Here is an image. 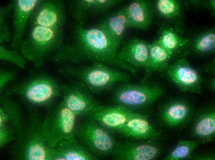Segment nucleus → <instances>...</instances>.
I'll return each mask as SVG.
<instances>
[{"label":"nucleus","instance_id":"nucleus-25","mask_svg":"<svg viewBox=\"0 0 215 160\" xmlns=\"http://www.w3.org/2000/svg\"><path fill=\"white\" fill-rule=\"evenodd\" d=\"M157 39L163 47L173 54L189 42L188 38L179 36L168 26L161 29Z\"/></svg>","mask_w":215,"mask_h":160},{"label":"nucleus","instance_id":"nucleus-28","mask_svg":"<svg viewBox=\"0 0 215 160\" xmlns=\"http://www.w3.org/2000/svg\"><path fill=\"white\" fill-rule=\"evenodd\" d=\"M95 0H76L71 1L70 11L76 23L84 26Z\"/></svg>","mask_w":215,"mask_h":160},{"label":"nucleus","instance_id":"nucleus-15","mask_svg":"<svg viewBox=\"0 0 215 160\" xmlns=\"http://www.w3.org/2000/svg\"><path fill=\"white\" fill-rule=\"evenodd\" d=\"M150 44L134 38L127 41L119 51L117 59L120 62L137 71L144 68L147 62Z\"/></svg>","mask_w":215,"mask_h":160},{"label":"nucleus","instance_id":"nucleus-5","mask_svg":"<svg viewBox=\"0 0 215 160\" xmlns=\"http://www.w3.org/2000/svg\"><path fill=\"white\" fill-rule=\"evenodd\" d=\"M77 116L63 102L48 112L41 126L44 139L49 147L74 137Z\"/></svg>","mask_w":215,"mask_h":160},{"label":"nucleus","instance_id":"nucleus-12","mask_svg":"<svg viewBox=\"0 0 215 160\" xmlns=\"http://www.w3.org/2000/svg\"><path fill=\"white\" fill-rule=\"evenodd\" d=\"M140 114L120 105H99L84 117L92 119L107 129L116 131L129 120Z\"/></svg>","mask_w":215,"mask_h":160},{"label":"nucleus","instance_id":"nucleus-17","mask_svg":"<svg viewBox=\"0 0 215 160\" xmlns=\"http://www.w3.org/2000/svg\"><path fill=\"white\" fill-rule=\"evenodd\" d=\"M192 120V135L203 142L212 141L215 136L214 106L201 108L194 114Z\"/></svg>","mask_w":215,"mask_h":160},{"label":"nucleus","instance_id":"nucleus-14","mask_svg":"<svg viewBox=\"0 0 215 160\" xmlns=\"http://www.w3.org/2000/svg\"><path fill=\"white\" fill-rule=\"evenodd\" d=\"M40 0H14L12 1V24L14 33L11 46L14 49L19 48L23 40L27 23L31 15Z\"/></svg>","mask_w":215,"mask_h":160},{"label":"nucleus","instance_id":"nucleus-19","mask_svg":"<svg viewBox=\"0 0 215 160\" xmlns=\"http://www.w3.org/2000/svg\"><path fill=\"white\" fill-rule=\"evenodd\" d=\"M130 27L148 29L152 23L154 7L148 0H134L124 7Z\"/></svg>","mask_w":215,"mask_h":160},{"label":"nucleus","instance_id":"nucleus-3","mask_svg":"<svg viewBox=\"0 0 215 160\" xmlns=\"http://www.w3.org/2000/svg\"><path fill=\"white\" fill-rule=\"evenodd\" d=\"M28 36L23 39L19 48L24 58L38 68L42 66L50 53L56 51L63 44L64 34L61 28L41 26L32 27Z\"/></svg>","mask_w":215,"mask_h":160},{"label":"nucleus","instance_id":"nucleus-31","mask_svg":"<svg viewBox=\"0 0 215 160\" xmlns=\"http://www.w3.org/2000/svg\"><path fill=\"white\" fill-rule=\"evenodd\" d=\"M123 1L121 0H95L89 14L97 15L102 13Z\"/></svg>","mask_w":215,"mask_h":160},{"label":"nucleus","instance_id":"nucleus-34","mask_svg":"<svg viewBox=\"0 0 215 160\" xmlns=\"http://www.w3.org/2000/svg\"><path fill=\"white\" fill-rule=\"evenodd\" d=\"M215 156L212 153H204L193 155L192 154L189 160H214Z\"/></svg>","mask_w":215,"mask_h":160},{"label":"nucleus","instance_id":"nucleus-20","mask_svg":"<svg viewBox=\"0 0 215 160\" xmlns=\"http://www.w3.org/2000/svg\"><path fill=\"white\" fill-rule=\"evenodd\" d=\"M127 138L139 140H153L160 136L159 131L141 114L125 123L116 131Z\"/></svg>","mask_w":215,"mask_h":160},{"label":"nucleus","instance_id":"nucleus-18","mask_svg":"<svg viewBox=\"0 0 215 160\" xmlns=\"http://www.w3.org/2000/svg\"><path fill=\"white\" fill-rule=\"evenodd\" d=\"M94 155L75 137L60 142L50 148L51 160H96Z\"/></svg>","mask_w":215,"mask_h":160},{"label":"nucleus","instance_id":"nucleus-7","mask_svg":"<svg viewBox=\"0 0 215 160\" xmlns=\"http://www.w3.org/2000/svg\"><path fill=\"white\" fill-rule=\"evenodd\" d=\"M126 82L119 86L113 95L117 104L134 111L147 107L158 100L164 90L159 85L147 82L133 84Z\"/></svg>","mask_w":215,"mask_h":160},{"label":"nucleus","instance_id":"nucleus-29","mask_svg":"<svg viewBox=\"0 0 215 160\" xmlns=\"http://www.w3.org/2000/svg\"><path fill=\"white\" fill-rule=\"evenodd\" d=\"M12 2L2 7L0 10V43L10 41L11 35L8 24V17L10 11L12 10Z\"/></svg>","mask_w":215,"mask_h":160},{"label":"nucleus","instance_id":"nucleus-2","mask_svg":"<svg viewBox=\"0 0 215 160\" xmlns=\"http://www.w3.org/2000/svg\"><path fill=\"white\" fill-rule=\"evenodd\" d=\"M58 70L61 74L82 82L95 93L109 89L117 82H129L130 79L128 74L98 62L80 66H66Z\"/></svg>","mask_w":215,"mask_h":160},{"label":"nucleus","instance_id":"nucleus-27","mask_svg":"<svg viewBox=\"0 0 215 160\" xmlns=\"http://www.w3.org/2000/svg\"><path fill=\"white\" fill-rule=\"evenodd\" d=\"M200 144L195 140L179 141L174 148L164 158V160L189 159L194 150Z\"/></svg>","mask_w":215,"mask_h":160},{"label":"nucleus","instance_id":"nucleus-9","mask_svg":"<svg viewBox=\"0 0 215 160\" xmlns=\"http://www.w3.org/2000/svg\"><path fill=\"white\" fill-rule=\"evenodd\" d=\"M63 102L77 116L85 117L100 104L83 83L78 80L61 86Z\"/></svg>","mask_w":215,"mask_h":160},{"label":"nucleus","instance_id":"nucleus-24","mask_svg":"<svg viewBox=\"0 0 215 160\" xmlns=\"http://www.w3.org/2000/svg\"><path fill=\"white\" fill-rule=\"evenodd\" d=\"M191 43L183 55L192 53L201 55L213 53L215 49V29L202 33Z\"/></svg>","mask_w":215,"mask_h":160},{"label":"nucleus","instance_id":"nucleus-23","mask_svg":"<svg viewBox=\"0 0 215 160\" xmlns=\"http://www.w3.org/2000/svg\"><path fill=\"white\" fill-rule=\"evenodd\" d=\"M27 122L16 102L6 96L2 97L0 127L8 126L12 127L18 136L23 129Z\"/></svg>","mask_w":215,"mask_h":160},{"label":"nucleus","instance_id":"nucleus-26","mask_svg":"<svg viewBox=\"0 0 215 160\" xmlns=\"http://www.w3.org/2000/svg\"><path fill=\"white\" fill-rule=\"evenodd\" d=\"M155 6L159 15L170 21L179 18L182 14V6L177 0H158Z\"/></svg>","mask_w":215,"mask_h":160},{"label":"nucleus","instance_id":"nucleus-16","mask_svg":"<svg viewBox=\"0 0 215 160\" xmlns=\"http://www.w3.org/2000/svg\"><path fill=\"white\" fill-rule=\"evenodd\" d=\"M61 86L53 78L46 77L32 82L24 89V96L30 102L36 104L50 102L59 95Z\"/></svg>","mask_w":215,"mask_h":160},{"label":"nucleus","instance_id":"nucleus-8","mask_svg":"<svg viewBox=\"0 0 215 160\" xmlns=\"http://www.w3.org/2000/svg\"><path fill=\"white\" fill-rule=\"evenodd\" d=\"M162 72L181 91L201 94L203 78L186 58H179L168 64Z\"/></svg>","mask_w":215,"mask_h":160},{"label":"nucleus","instance_id":"nucleus-4","mask_svg":"<svg viewBox=\"0 0 215 160\" xmlns=\"http://www.w3.org/2000/svg\"><path fill=\"white\" fill-rule=\"evenodd\" d=\"M33 116L18 135L12 149L16 159L22 160H50V148L42 133L41 122Z\"/></svg>","mask_w":215,"mask_h":160},{"label":"nucleus","instance_id":"nucleus-35","mask_svg":"<svg viewBox=\"0 0 215 160\" xmlns=\"http://www.w3.org/2000/svg\"><path fill=\"white\" fill-rule=\"evenodd\" d=\"M206 82V85L207 87L212 91H215V79L214 78L208 80Z\"/></svg>","mask_w":215,"mask_h":160},{"label":"nucleus","instance_id":"nucleus-13","mask_svg":"<svg viewBox=\"0 0 215 160\" xmlns=\"http://www.w3.org/2000/svg\"><path fill=\"white\" fill-rule=\"evenodd\" d=\"M194 114L192 105L187 100L177 98L167 102L162 107L159 118L165 126L171 129L180 128L191 120Z\"/></svg>","mask_w":215,"mask_h":160},{"label":"nucleus","instance_id":"nucleus-10","mask_svg":"<svg viewBox=\"0 0 215 160\" xmlns=\"http://www.w3.org/2000/svg\"><path fill=\"white\" fill-rule=\"evenodd\" d=\"M66 19L65 5L61 0H40L29 21L32 27L61 28Z\"/></svg>","mask_w":215,"mask_h":160},{"label":"nucleus","instance_id":"nucleus-32","mask_svg":"<svg viewBox=\"0 0 215 160\" xmlns=\"http://www.w3.org/2000/svg\"><path fill=\"white\" fill-rule=\"evenodd\" d=\"M17 134L14 129L8 126L0 127V145L1 147L16 140Z\"/></svg>","mask_w":215,"mask_h":160},{"label":"nucleus","instance_id":"nucleus-30","mask_svg":"<svg viewBox=\"0 0 215 160\" xmlns=\"http://www.w3.org/2000/svg\"><path fill=\"white\" fill-rule=\"evenodd\" d=\"M0 58L13 63L22 69L25 68V58L21 54L15 50L7 49L2 45L0 46Z\"/></svg>","mask_w":215,"mask_h":160},{"label":"nucleus","instance_id":"nucleus-33","mask_svg":"<svg viewBox=\"0 0 215 160\" xmlns=\"http://www.w3.org/2000/svg\"><path fill=\"white\" fill-rule=\"evenodd\" d=\"M14 72L1 70L0 72V88H2L15 77Z\"/></svg>","mask_w":215,"mask_h":160},{"label":"nucleus","instance_id":"nucleus-1","mask_svg":"<svg viewBox=\"0 0 215 160\" xmlns=\"http://www.w3.org/2000/svg\"><path fill=\"white\" fill-rule=\"evenodd\" d=\"M70 38L69 43L63 44L56 51L51 61L75 63L88 61L120 67L117 59L120 46L97 25L86 27L76 23Z\"/></svg>","mask_w":215,"mask_h":160},{"label":"nucleus","instance_id":"nucleus-6","mask_svg":"<svg viewBox=\"0 0 215 160\" xmlns=\"http://www.w3.org/2000/svg\"><path fill=\"white\" fill-rule=\"evenodd\" d=\"M74 134L79 142L98 157L111 154L116 143L108 129L87 117L76 124Z\"/></svg>","mask_w":215,"mask_h":160},{"label":"nucleus","instance_id":"nucleus-22","mask_svg":"<svg viewBox=\"0 0 215 160\" xmlns=\"http://www.w3.org/2000/svg\"><path fill=\"white\" fill-rule=\"evenodd\" d=\"M173 55L163 47L157 39L154 40L150 44L148 58L144 68L145 73L141 82H146L154 72H162Z\"/></svg>","mask_w":215,"mask_h":160},{"label":"nucleus","instance_id":"nucleus-21","mask_svg":"<svg viewBox=\"0 0 215 160\" xmlns=\"http://www.w3.org/2000/svg\"><path fill=\"white\" fill-rule=\"evenodd\" d=\"M97 25L120 46L126 29L130 27L124 7L109 14Z\"/></svg>","mask_w":215,"mask_h":160},{"label":"nucleus","instance_id":"nucleus-11","mask_svg":"<svg viewBox=\"0 0 215 160\" xmlns=\"http://www.w3.org/2000/svg\"><path fill=\"white\" fill-rule=\"evenodd\" d=\"M153 140L124 141L116 142L111 154L114 160H153L162 151L161 147Z\"/></svg>","mask_w":215,"mask_h":160}]
</instances>
